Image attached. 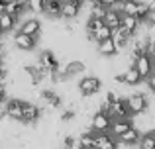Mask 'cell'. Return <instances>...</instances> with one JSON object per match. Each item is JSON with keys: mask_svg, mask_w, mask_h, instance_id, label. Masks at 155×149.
I'll return each mask as SVG.
<instances>
[{"mask_svg": "<svg viewBox=\"0 0 155 149\" xmlns=\"http://www.w3.org/2000/svg\"><path fill=\"white\" fill-rule=\"evenodd\" d=\"M94 149H118V139L110 134H94Z\"/></svg>", "mask_w": 155, "mask_h": 149, "instance_id": "52a82bcc", "label": "cell"}, {"mask_svg": "<svg viewBox=\"0 0 155 149\" xmlns=\"http://www.w3.org/2000/svg\"><path fill=\"white\" fill-rule=\"evenodd\" d=\"M41 110H39L35 104H30V102H24V108H22V122L26 124H34L35 120L39 118Z\"/></svg>", "mask_w": 155, "mask_h": 149, "instance_id": "7c38bea8", "label": "cell"}, {"mask_svg": "<svg viewBox=\"0 0 155 149\" xmlns=\"http://www.w3.org/2000/svg\"><path fill=\"white\" fill-rule=\"evenodd\" d=\"M110 124H112V118H110L106 112L98 110L92 116V131H94V134H108Z\"/></svg>", "mask_w": 155, "mask_h": 149, "instance_id": "3957f363", "label": "cell"}, {"mask_svg": "<svg viewBox=\"0 0 155 149\" xmlns=\"http://www.w3.org/2000/svg\"><path fill=\"white\" fill-rule=\"evenodd\" d=\"M140 83H143V79L140 76V73H137L134 67H130L124 73V84H128V86H137Z\"/></svg>", "mask_w": 155, "mask_h": 149, "instance_id": "d6986e66", "label": "cell"}, {"mask_svg": "<svg viewBox=\"0 0 155 149\" xmlns=\"http://www.w3.org/2000/svg\"><path fill=\"white\" fill-rule=\"evenodd\" d=\"M140 138H141V134L137 131V128H130L126 134H122L118 138V141L124 143V145H136V143H140Z\"/></svg>", "mask_w": 155, "mask_h": 149, "instance_id": "2e32d148", "label": "cell"}, {"mask_svg": "<svg viewBox=\"0 0 155 149\" xmlns=\"http://www.w3.org/2000/svg\"><path fill=\"white\" fill-rule=\"evenodd\" d=\"M61 10H63V0H47L45 4V14L51 18H59Z\"/></svg>", "mask_w": 155, "mask_h": 149, "instance_id": "ac0fdd59", "label": "cell"}, {"mask_svg": "<svg viewBox=\"0 0 155 149\" xmlns=\"http://www.w3.org/2000/svg\"><path fill=\"white\" fill-rule=\"evenodd\" d=\"M39 31H41V24H39V20H35V18L26 20V22L22 24V28H20V34L31 35V37H38Z\"/></svg>", "mask_w": 155, "mask_h": 149, "instance_id": "5bb4252c", "label": "cell"}, {"mask_svg": "<svg viewBox=\"0 0 155 149\" xmlns=\"http://www.w3.org/2000/svg\"><path fill=\"white\" fill-rule=\"evenodd\" d=\"M118 100H120V96H118L116 92L110 90L108 94H106V104H114V102H118Z\"/></svg>", "mask_w": 155, "mask_h": 149, "instance_id": "1f68e13d", "label": "cell"}, {"mask_svg": "<svg viewBox=\"0 0 155 149\" xmlns=\"http://www.w3.org/2000/svg\"><path fill=\"white\" fill-rule=\"evenodd\" d=\"M147 86H149V90H153V92H155V71L151 73V76L147 79Z\"/></svg>", "mask_w": 155, "mask_h": 149, "instance_id": "d590c367", "label": "cell"}, {"mask_svg": "<svg viewBox=\"0 0 155 149\" xmlns=\"http://www.w3.org/2000/svg\"><path fill=\"white\" fill-rule=\"evenodd\" d=\"M112 34H114V31L110 30L108 26H104V28H100V30L96 31V34H92V35H91V39H94V41L102 43V41H106V39H110V37H112Z\"/></svg>", "mask_w": 155, "mask_h": 149, "instance_id": "cb8c5ba5", "label": "cell"}, {"mask_svg": "<svg viewBox=\"0 0 155 149\" xmlns=\"http://www.w3.org/2000/svg\"><path fill=\"white\" fill-rule=\"evenodd\" d=\"M137 145H140V149H155V139H153L151 131H149V134H145V135H141Z\"/></svg>", "mask_w": 155, "mask_h": 149, "instance_id": "f1b7e54d", "label": "cell"}, {"mask_svg": "<svg viewBox=\"0 0 155 149\" xmlns=\"http://www.w3.org/2000/svg\"><path fill=\"white\" fill-rule=\"evenodd\" d=\"M126 104H128V110L130 114H143L145 110H147V98H145V94H140V92H136V94H130L128 98H126Z\"/></svg>", "mask_w": 155, "mask_h": 149, "instance_id": "7a4b0ae2", "label": "cell"}, {"mask_svg": "<svg viewBox=\"0 0 155 149\" xmlns=\"http://www.w3.org/2000/svg\"><path fill=\"white\" fill-rule=\"evenodd\" d=\"M114 80H116V83H120V84H124V75H118V76H114Z\"/></svg>", "mask_w": 155, "mask_h": 149, "instance_id": "f35d334b", "label": "cell"}, {"mask_svg": "<svg viewBox=\"0 0 155 149\" xmlns=\"http://www.w3.org/2000/svg\"><path fill=\"white\" fill-rule=\"evenodd\" d=\"M75 118V110H65L63 114H61V120L63 122H69V120H73Z\"/></svg>", "mask_w": 155, "mask_h": 149, "instance_id": "d6a6232c", "label": "cell"}, {"mask_svg": "<svg viewBox=\"0 0 155 149\" xmlns=\"http://www.w3.org/2000/svg\"><path fill=\"white\" fill-rule=\"evenodd\" d=\"M134 69L140 73V76H141L143 80H147L149 76H151V73L155 71V57H151L149 53L141 55V57L137 59L136 63H134Z\"/></svg>", "mask_w": 155, "mask_h": 149, "instance_id": "6da1fadb", "label": "cell"}, {"mask_svg": "<svg viewBox=\"0 0 155 149\" xmlns=\"http://www.w3.org/2000/svg\"><path fill=\"white\" fill-rule=\"evenodd\" d=\"M24 10H26V2H24V0H10L4 12H6V14H10L12 18H16V20H18V16L22 14Z\"/></svg>", "mask_w": 155, "mask_h": 149, "instance_id": "e0dca14e", "label": "cell"}, {"mask_svg": "<svg viewBox=\"0 0 155 149\" xmlns=\"http://www.w3.org/2000/svg\"><path fill=\"white\" fill-rule=\"evenodd\" d=\"M81 6H83V0H65L63 2V10H61V16L63 18H77L81 12Z\"/></svg>", "mask_w": 155, "mask_h": 149, "instance_id": "9c48e42d", "label": "cell"}, {"mask_svg": "<svg viewBox=\"0 0 155 149\" xmlns=\"http://www.w3.org/2000/svg\"><path fill=\"white\" fill-rule=\"evenodd\" d=\"M2 34H4V31H2V28H0V37H2Z\"/></svg>", "mask_w": 155, "mask_h": 149, "instance_id": "7bdbcfd3", "label": "cell"}, {"mask_svg": "<svg viewBox=\"0 0 155 149\" xmlns=\"http://www.w3.org/2000/svg\"><path fill=\"white\" fill-rule=\"evenodd\" d=\"M130 128H134V124L130 122V120H112L108 134H110V135H114V138L118 139L122 134H126V131H128Z\"/></svg>", "mask_w": 155, "mask_h": 149, "instance_id": "8fae6325", "label": "cell"}, {"mask_svg": "<svg viewBox=\"0 0 155 149\" xmlns=\"http://www.w3.org/2000/svg\"><path fill=\"white\" fill-rule=\"evenodd\" d=\"M45 4H47V0H26V8L35 12V14L45 12Z\"/></svg>", "mask_w": 155, "mask_h": 149, "instance_id": "4316f807", "label": "cell"}, {"mask_svg": "<svg viewBox=\"0 0 155 149\" xmlns=\"http://www.w3.org/2000/svg\"><path fill=\"white\" fill-rule=\"evenodd\" d=\"M4 98H6V90H4V86L0 84V102H2Z\"/></svg>", "mask_w": 155, "mask_h": 149, "instance_id": "74e56055", "label": "cell"}, {"mask_svg": "<svg viewBox=\"0 0 155 149\" xmlns=\"http://www.w3.org/2000/svg\"><path fill=\"white\" fill-rule=\"evenodd\" d=\"M151 135H153V139H155V130H153V131H151Z\"/></svg>", "mask_w": 155, "mask_h": 149, "instance_id": "ee69618b", "label": "cell"}, {"mask_svg": "<svg viewBox=\"0 0 155 149\" xmlns=\"http://www.w3.org/2000/svg\"><path fill=\"white\" fill-rule=\"evenodd\" d=\"M149 24H155V8L151 10V14H149Z\"/></svg>", "mask_w": 155, "mask_h": 149, "instance_id": "ab89813d", "label": "cell"}, {"mask_svg": "<svg viewBox=\"0 0 155 149\" xmlns=\"http://www.w3.org/2000/svg\"><path fill=\"white\" fill-rule=\"evenodd\" d=\"M137 28H140V20H137L136 16H122V30H124L130 37L137 31Z\"/></svg>", "mask_w": 155, "mask_h": 149, "instance_id": "9a60e30c", "label": "cell"}, {"mask_svg": "<svg viewBox=\"0 0 155 149\" xmlns=\"http://www.w3.org/2000/svg\"><path fill=\"white\" fill-rule=\"evenodd\" d=\"M14 43L18 49L22 51H31L35 47V43H38V37H31V35H26V34H16L14 35Z\"/></svg>", "mask_w": 155, "mask_h": 149, "instance_id": "ba28073f", "label": "cell"}, {"mask_svg": "<svg viewBox=\"0 0 155 149\" xmlns=\"http://www.w3.org/2000/svg\"><path fill=\"white\" fill-rule=\"evenodd\" d=\"M79 90L84 96H92L100 90V79L96 76H84L83 80H79Z\"/></svg>", "mask_w": 155, "mask_h": 149, "instance_id": "5b68a950", "label": "cell"}, {"mask_svg": "<svg viewBox=\"0 0 155 149\" xmlns=\"http://www.w3.org/2000/svg\"><path fill=\"white\" fill-rule=\"evenodd\" d=\"M79 149H94V134H84L81 135V139L77 141Z\"/></svg>", "mask_w": 155, "mask_h": 149, "instance_id": "d4e9b609", "label": "cell"}, {"mask_svg": "<svg viewBox=\"0 0 155 149\" xmlns=\"http://www.w3.org/2000/svg\"><path fill=\"white\" fill-rule=\"evenodd\" d=\"M149 34H151V37H155V24H149Z\"/></svg>", "mask_w": 155, "mask_h": 149, "instance_id": "60d3db41", "label": "cell"}, {"mask_svg": "<svg viewBox=\"0 0 155 149\" xmlns=\"http://www.w3.org/2000/svg\"><path fill=\"white\" fill-rule=\"evenodd\" d=\"M116 2H120V4H124V2H128V0H116Z\"/></svg>", "mask_w": 155, "mask_h": 149, "instance_id": "b9f144b4", "label": "cell"}, {"mask_svg": "<svg viewBox=\"0 0 155 149\" xmlns=\"http://www.w3.org/2000/svg\"><path fill=\"white\" fill-rule=\"evenodd\" d=\"M112 39H114V43H116V49H118V51H122V49L126 47V43H128L130 35L120 28V30H116V31L112 34Z\"/></svg>", "mask_w": 155, "mask_h": 149, "instance_id": "44dd1931", "label": "cell"}, {"mask_svg": "<svg viewBox=\"0 0 155 149\" xmlns=\"http://www.w3.org/2000/svg\"><path fill=\"white\" fill-rule=\"evenodd\" d=\"M106 114L110 116L112 120H130V110H128V104H126V100H118V102L110 104L108 112Z\"/></svg>", "mask_w": 155, "mask_h": 149, "instance_id": "277c9868", "label": "cell"}, {"mask_svg": "<svg viewBox=\"0 0 155 149\" xmlns=\"http://www.w3.org/2000/svg\"><path fill=\"white\" fill-rule=\"evenodd\" d=\"M22 108H24V102L18 98H12L6 102V110H4V114L8 116V118L12 120H22Z\"/></svg>", "mask_w": 155, "mask_h": 149, "instance_id": "30bf717a", "label": "cell"}, {"mask_svg": "<svg viewBox=\"0 0 155 149\" xmlns=\"http://www.w3.org/2000/svg\"><path fill=\"white\" fill-rule=\"evenodd\" d=\"M151 10H153V8L149 6L147 2H140V6H137V16H136V18L140 20V24L145 22V20H149V14H151Z\"/></svg>", "mask_w": 155, "mask_h": 149, "instance_id": "484cf974", "label": "cell"}, {"mask_svg": "<svg viewBox=\"0 0 155 149\" xmlns=\"http://www.w3.org/2000/svg\"><path fill=\"white\" fill-rule=\"evenodd\" d=\"M106 24H104V20H96V18H88V22H87V30H88V35H92V34H96V31L100 30V28H104Z\"/></svg>", "mask_w": 155, "mask_h": 149, "instance_id": "83f0119b", "label": "cell"}, {"mask_svg": "<svg viewBox=\"0 0 155 149\" xmlns=\"http://www.w3.org/2000/svg\"><path fill=\"white\" fill-rule=\"evenodd\" d=\"M39 65H41L47 73H51L53 76L57 75V69H59V61H57V57L51 51H43V53L39 55Z\"/></svg>", "mask_w": 155, "mask_h": 149, "instance_id": "8992f818", "label": "cell"}, {"mask_svg": "<svg viewBox=\"0 0 155 149\" xmlns=\"http://www.w3.org/2000/svg\"><path fill=\"white\" fill-rule=\"evenodd\" d=\"M63 145H65V149H73L77 145V141H75V138H71V135H67V138L63 139Z\"/></svg>", "mask_w": 155, "mask_h": 149, "instance_id": "4dcf8cb0", "label": "cell"}, {"mask_svg": "<svg viewBox=\"0 0 155 149\" xmlns=\"http://www.w3.org/2000/svg\"><path fill=\"white\" fill-rule=\"evenodd\" d=\"M8 2H10V0H0V12H4V10H6Z\"/></svg>", "mask_w": 155, "mask_h": 149, "instance_id": "8d00e7d4", "label": "cell"}, {"mask_svg": "<svg viewBox=\"0 0 155 149\" xmlns=\"http://www.w3.org/2000/svg\"><path fill=\"white\" fill-rule=\"evenodd\" d=\"M14 26H16V18H12L6 12H0V28H2V31H12Z\"/></svg>", "mask_w": 155, "mask_h": 149, "instance_id": "7402d4cb", "label": "cell"}, {"mask_svg": "<svg viewBox=\"0 0 155 149\" xmlns=\"http://www.w3.org/2000/svg\"><path fill=\"white\" fill-rule=\"evenodd\" d=\"M137 6H140V2L137 0H128V2L122 4V16H137Z\"/></svg>", "mask_w": 155, "mask_h": 149, "instance_id": "603a6c76", "label": "cell"}, {"mask_svg": "<svg viewBox=\"0 0 155 149\" xmlns=\"http://www.w3.org/2000/svg\"><path fill=\"white\" fill-rule=\"evenodd\" d=\"M98 4L104 6V8H108V10H112V6L116 4V0H98ZM98 4H96V6H98Z\"/></svg>", "mask_w": 155, "mask_h": 149, "instance_id": "e575fe53", "label": "cell"}, {"mask_svg": "<svg viewBox=\"0 0 155 149\" xmlns=\"http://www.w3.org/2000/svg\"><path fill=\"white\" fill-rule=\"evenodd\" d=\"M98 51H100V55H106V57H112V55L118 53L116 43H114L112 37L106 39V41H102V43H98Z\"/></svg>", "mask_w": 155, "mask_h": 149, "instance_id": "ffe728a7", "label": "cell"}, {"mask_svg": "<svg viewBox=\"0 0 155 149\" xmlns=\"http://www.w3.org/2000/svg\"><path fill=\"white\" fill-rule=\"evenodd\" d=\"M55 96H57V94H55L53 90H43V92H41V98H43V100H47V102H51Z\"/></svg>", "mask_w": 155, "mask_h": 149, "instance_id": "836d02e7", "label": "cell"}, {"mask_svg": "<svg viewBox=\"0 0 155 149\" xmlns=\"http://www.w3.org/2000/svg\"><path fill=\"white\" fill-rule=\"evenodd\" d=\"M0 69H2V63H0Z\"/></svg>", "mask_w": 155, "mask_h": 149, "instance_id": "f6af8a7d", "label": "cell"}, {"mask_svg": "<svg viewBox=\"0 0 155 149\" xmlns=\"http://www.w3.org/2000/svg\"><path fill=\"white\" fill-rule=\"evenodd\" d=\"M106 12H108V8L104 6H91V18H96V20H104L106 18Z\"/></svg>", "mask_w": 155, "mask_h": 149, "instance_id": "f546056e", "label": "cell"}, {"mask_svg": "<svg viewBox=\"0 0 155 149\" xmlns=\"http://www.w3.org/2000/svg\"><path fill=\"white\" fill-rule=\"evenodd\" d=\"M104 24L110 28L112 31H116V30H120L122 28V12L120 10H108L106 12V18H104Z\"/></svg>", "mask_w": 155, "mask_h": 149, "instance_id": "4fadbf2b", "label": "cell"}]
</instances>
